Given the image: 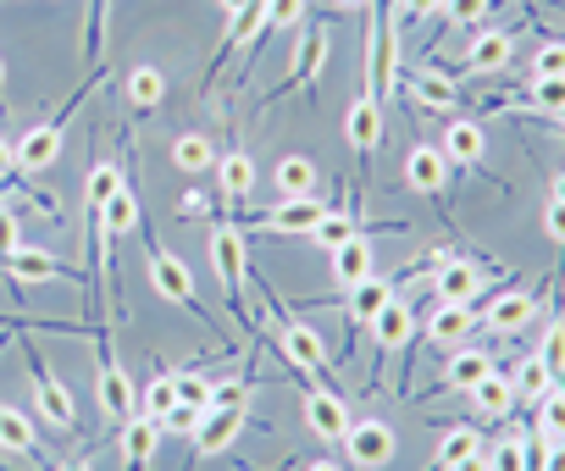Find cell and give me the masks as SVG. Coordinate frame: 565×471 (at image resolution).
<instances>
[{"mask_svg": "<svg viewBox=\"0 0 565 471\" xmlns=\"http://www.w3.org/2000/svg\"><path fill=\"white\" fill-rule=\"evenodd\" d=\"M211 267H216V278H222V295H227V311H233L238 333H249V339H255V311H249V300H244L249 245H244V233H238V222H233V216L211 222Z\"/></svg>", "mask_w": 565, "mask_h": 471, "instance_id": "1", "label": "cell"}, {"mask_svg": "<svg viewBox=\"0 0 565 471\" xmlns=\"http://www.w3.org/2000/svg\"><path fill=\"white\" fill-rule=\"evenodd\" d=\"M510 388H515V405H537L548 388H554V366L543 355H526L515 372H510Z\"/></svg>", "mask_w": 565, "mask_h": 471, "instance_id": "28", "label": "cell"}, {"mask_svg": "<svg viewBox=\"0 0 565 471\" xmlns=\"http://www.w3.org/2000/svg\"><path fill=\"white\" fill-rule=\"evenodd\" d=\"M56 471H95V465H89V454H78V460H62Z\"/></svg>", "mask_w": 565, "mask_h": 471, "instance_id": "56", "label": "cell"}, {"mask_svg": "<svg viewBox=\"0 0 565 471\" xmlns=\"http://www.w3.org/2000/svg\"><path fill=\"white\" fill-rule=\"evenodd\" d=\"M0 84H7V62H0Z\"/></svg>", "mask_w": 565, "mask_h": 471, "instance_id": "61", "label": "cell"}, {"mask_svg": "<svg viewBox=\"0 0 565 471\" xmlns=\"http://www.w3.org/2000/svg\"><path fill=\"white\" fill-rule=\"evenodd\" d=\"M322 67H328V23H311V29L300 34L295 56H289V78H282V89H271V100H277V95H289V89L311 95L317 78H322Z\"/></svg>", "mask_w": 565, "mask_h": 471, "instance_id": "7", "label": "cell"}, {"mask_svg": "<svg viewBox=\"0 0 565 471\" xmlns=\"http://www.w3.org/2000/svg\"><path fill=\"white\" fill-rule=\"evenodd\" d=\"M200 211H205V194L189 189V194H183V216H200Z\"/></svg>", "mask_w": 565, "mask_h": 471, "instance_id": "52", "label": "cell"}, {"mask_svg": "<svg viewBox=\"0 0 565 471\" xmlns=\"http://www.w3.org/2000/svg\"><path fill=\"white\" fill-rule=\"evenodd\" d=\"M249 427V405H211L194 427V460H211V454H227V443Z\"/></svg>", "mask_w": 565, "mask_h": 471, "instance_id": "8", "label": "cell"}, {"mask_svg": "<svg viewBox=\"0 0 565 471\" xmlns=\"http://www.w3.org/2000/svg\"><path fill=\"white\" fill-rule=\"evenodd\" d=\"M532 317H537V295H526V289H499V295L477 311V322H482L488 333H499V339H515L521 328H532Z\"/></svg>", "mask_w": 565, "mask_h": 471, "instance_id": "9", "label": "cell"}, {"mask_svg": "<svg viewBox=\"0 0 565 471\" xmlns=\"http://www.w3.org/2000/svg\"><path fill=\"white\" fill-rule=\"evenodd\" d=\"M271 183H277V194H282V200L317 194V167H311L306 156H282V161H277V172H271Z\"/></svg>", "mask_w": 565, "mask_h": 471, "instance_id": "32", "label": "cell"}, {"mask_svg": "<svg viewBox=\"0 0 565 471\" xmlns=\"http://www.w3.org/2000/svg\"><path fill=\"white\" fill-rule=\"evenodd\" d=\"M532 78H565V40H543V45H537Z\"/></svg>", "mask_w": 565, "mask_h": 471, "instance_id": "45", "label": "cell"}, {"mask_svg": "<svg viewBox=\"0 0 565 471\" xmlns=\"http://www.w3.org/2000/svg\"><path fill=\"white\" fill-rule=\"evenodd\" d=\"M106 18H111V0H89V29H84V56L100 62L106 51Z\"/></svg>", "mask_w": 565, "mask_h": 471, "instance_id": "41", "label": "cell"}, {"mask_svg": "<svg viewBox=\"0 0 565 471\" xmlns=\"http://www.w3.org/2000/svg\"><path fill=\"white\" fill-rule=\"evenodd\" d=\"M471 328H477V311H471V306H444V300H433V311H427V344L460 350V344H471Z\"/></svg>", "mask_w": 565, "mask_h": 471, "instance_id": "19", "label": "cell"}, {"mask_svg": "<svg viewBox=\"0 0 565 471\" xmlns=\"http://www.w3.org/2000/svg\"><path fill=\"white\" fill-rule=\"evenodd\" d=\"M145 261H150V289H156L161 300H172L178 311H189L194 322H205V333H211V311H205V300H200V289H194V272L183 267V256H172V250H161L156 239H145Z\"/></svg>", "mask_w": 565, "mask_h": 471, "instance_id": "2", "label": "cell"}, {"mask_svg": "<svg viewBox=\"0 0 565 471\" xmlns=\"http://www.w3.org/2000/svg\"><path fill=\"white\" fill-rule=\"evenodd\" d=\"M455 100H460V89H455L444 73H433V67L416 73V106H427V111H455Z\"/></svg>", "mask_w": 565, "mask_h": 471, "instance_id": "34", "label": "cell"}, {"mask_svg": "<svg viewBox=\"0 0 565 471\" xmlns=\"http://www.w3.org/2000/svg\"><path fill=\"white\" fill-rule=\"evenodd\" d=\"M350 233H361V222H355V216H344V211H328V216L311 227V239H317V250H328V256H333V250L350 239Z\"/></svg>", "mask_w": 565, "mask_h": 471, "instance_id": "36", "label": "cell"}, {"mask_svg": "<svg viewBox=\"0 0 565 471\" xmlns=\"http://www.w3.org/2000/svg\"><path fill=\"white\" fill-rule=\"evenodd\" d=\"M328 211H333L328 200H317V194H300V200H277V205H271V211H266L255 227H260V233H311V227H317Z\"/></svg>", "mask_w": 565, "mask_h": 471, "instance_id": "16", "label": "cell"}, {"mask_svg": "<svg viewBox=\"0 0 565 471\" xmlns=\"http://www.w3.org/2000/svg\"><path fill=\"white\" fill-rule=\"evenodd\" d=\"M29 245V233H23V216L18 211H0V267H7L18 250Z\"/></svg>", "mask_w": 565, "mask_h": 471, "instance_id": "44", "label": "cell"}, {"mask_svg": "<svg viewBox=\"0 0 565 471\" xmlns=\"http://www.w3.org/2000/svg\"><path fill=\"white\" fill-rule=\"evenodd\" d=\"M493 12V0H444V23L449 29H477Z\"/></svg>", "mask_w": 565, "mask_h": 471, "instance_id": "40", "label": "cell"}, {"mask_svg": "<svg viewBox=\"0 0 565 471\" xmlns=\"http://www.w3.org/2000/svg\"><path fill=\"white\" fill-rule=\"evenodd\" d=\"M128 100H134V111H161V100H167V73H161V67H134V73H128Z\"/></svg>", "mask_w": 565, "mask_h": 471, "instance_id": "33", "label": "cell"}, {"mask_svg": "<svg viewBox=\"0 0 565 471\" xmlns=\"http://www.w3.org/2000/svg\"><path fill=\"white\" fill-rule=\"evenodd\" d=\"M438 150H444L449 167H466V172H471V167H482V156H488V133H482L477 122L460 117V122L444 128V144H438Z\"/></svg>", "mask_w": 565, "mask_h": 471, "instance_id": "24", "label": "cell"}, {"mask_svg": "<svg viewBox=\"0 0 565 471\" xmlns=\"http://www.w3.org/2000/svg\"><path fill=\"white\" fill-rule=\"evenodd\" d=\"M18 167H12V144H7V133H0V183H7Z\"/></svg>", "mask_w": 565, "mask_h": 471, "instance_id": "51", "label": "cell"}, {"mask_svg": "<svg viewBox=\"0 0 565 471\" xmlns=\"http://www.w3.org/2000/svg\"><path fill=\"white\" fill-rule=\"evenodd\" d=\"M277 344H282V355H289L295 372H311V377H328V372H333L328 344H322L306 322H282V328H277Z\"/></svg>", "mask_w": 565, "mask_h": 471, "instance_id": "13", "label": "cell"}, {"mask_svg": "<svg viewBox=\"0 0 565 471\" xmlns=\"http://www.w3.org/2000/svg\"><path fill=\"white\" fill-rule=\"evenodd\" d=\"M100 227H106V239L117 245L122 233H134V227H145V216H139V194H134V183L122 178L117 183V194L100 205Z\"/></svg>", "mask_w": 565, "mask_h": 471, "instance_id": "26", "label": "cell"}, {"mask_svg": "<svg viewBox=\"0 0 565 471\" xmlns=\"http://www.w3.org/2000/svg\"><path fill=\"white\" fill-rule=\"evenodd\" d=\"M306 471H339V460H311Z\"/></svg>", "mask_w": 565, "mask_h": 471, "instance_id": "58", "label": "cell"}, {"mask_svg": "<svg viewBox=\"0 0 565 471\" xmlns=\"http://www.w3.org/2000/svg\"><path fill=\"white\" fill-rule=\"evenodd\" d=\"M471 405H477V416H510L515 410V388H510V372H488L477 388H471Z\"/></svg>", "mask_w": 565, "mask_h": 471, "instance_id": "30", "label": "cell"}, {"mask_svg": "<svg viewBox=\"0 0 565 471\" xmlns=\"http://www.w3.org/2000/svg\"><path fill=\"white\" fill-rule=\"evenodd\" d=\"M344 139L355 150V167H361V200L372 194V172H377V144H383V106L361 89L344 111Z\"/></svg>", "mask_w": 565, "mask_h": 471, "instance_id": "4", "label": "cell"}, {"mask_svg": "<svg viewBox=\"0 0 565 471\" xmlns=\"http://www.w3.org/2000/svg\"><path fill=\"white\" fill-rule=\"evenodd\" d=\"M399 12H405V18H416V23H427V18H438V12H444V0H399Z\"/></svg>", "mask_w": 565, "mask_h": 471, "instance_id": "50", "label": "cell"}, {"mask_svg": "<svg viewBox=\"0 0 565 471\" xmlns=\"http://www.w3.org/2000/svg\"><path fill=\"white\" fill-rule=\"evenodd\" d=\"M488 471H526V432L510 427L493 449H488Z\"/></svg>", "mask_w": 565, "mask_h": 471, "instance_id": "35", "label": "cell"}, {"mask_svg": "<svg viewBox=\"0 0 565 471\" xmlns=\"http://www.w3.org/2000/svg\"><path fill=\"white\" fill-rule=\"evenodd\" d=\"M405 183H411L416 194H427V200L444 211V183H449L444 150H438V144H416V150L405 156ZM444 216H449V211H444Z\"/></svg>", "mask_w": 565, "mask_h": 471, "instance_id": "14", "label": "cell"}, {"mask_svg": "<svg viewBox=\"0 0 565 471\" xmlns=\"http://www.w3.org/2000/svg\"><path fill=\"white\" fill-rule=\"evenodd\" d=\"M482 443H488V438H482L477 427H449L444 443H438V471H460L466 460L482 454Z\"/></svg>", "mask_w": 565, "mask_h": 471, "instance_id": "31", "label": "cell"}, {"mask_svg": "<svg viewBox=\"0 0 565 471\" xmlns=\"http://www.w3.org/2000/svg\"><path fill=\"white\" fill-rule=\"evenodd\" d=\"M543 233L565 250V205H559V200H548V205H543Z\"/></svg>", "mask_w": 565, "mask_h": 471, "instance_id": "49", "label": "cell"}, {"mask_svg": "<svg viewBox=\"0 0 565 471\" xmlns=\"http://www.w3.org/2000/svg\"><path fill=\"white\" fill-rule=\"evenodd\" d=\"M95 399H100V416H106V427L117 432L128 416H139V388H134V377L117 366V355H111V344H106V328H95Z\"/></svg>", "mask_w": 565, "mask_h": 471, "instance_id": "3", "label": "cell"}, {"mask_svg": "<svg viewBox=\"0 0 565 471\" xmlns=\"http://www.w3.org/2000/svg\"><path fill=\"white\" fill-rule=\"evenodd\" d=\"M399 295V283L394 278H383V272H372V278H361L355 289H344V317H350V333H361L388 300Z\"/></svg>", "mask_w": 565, "mask_h": 471, "instance_id": "17", "label": "cell"}, {"mask_svg": "<svg viewBox=\"0 0 565 471\" xmlns=\"http://www.w3.org/2000/svg\"><path fill=\"white\" fill-rule=\"evenodd\" d=\"M161 443V421L150 416H128L117 427V454H122V471H150V454Z\"/></svg>", "mask_w": 565, "mask_h": 471, "instance_id": "20", "label": "cell"}, {"mask_svg": "<svg viewBox=\"0 0 565 471\" xmlns=\"http://www.w3.org/2000/svg\"><path fill=\"white\" fill-rule=\"evenodd\" d=\"M172 167L189 172V178L211 172V167H216V144H211V133H178V139H172Z\"/></svg>", "mask_w": 565, "mask_h": 471, "instance_id": "29", "label": "cell"}, {"mask_svg": "<svg viewBox=\"0 0 565 471\" xmlns=\"http://www.w3.org/2000/svg\"><path fill=\"white\" fill-rule=\"evenodd\" d=\"M510 56H515V34H504V29H488V34H477V40H471V51L460 56V73L482 78V73H499V67H510Z\"/></svg>", "mask_w": 565, "mask_h": 471, "instance_id": "23", "label": "cell"}, {"mask_svg": "<svg viewBox=\"0 0 565 471\" xmlns=\"http://www.w3.org/2000/svg\"><path fill=\"white\" fill-rule=\"evenodd\" d=\"M0 454H40V432H34V421H29V410H18V405H0Z\"/></svg>", "mask_w": 565, "mask_h": 471, "instance_id": "27", "label": "cell"}, {"mask_svg": "<svg viewBox=\"0 0 565 471\" xmlns=\"http://www.w3.org/2000/svg\"><path fill=\"white\" fill-rule=\"evenodd\" d=\"M548 471H565V443H548Z\"/></svg>", "mask_w": 565, "mask_h": 471, "instance_id": "55", "label": "cell"}, {"mask_svg": "<svg viewBox=\"0 0 565 471\" xmlns=\"http://www.w3.org/2000/svg\"><path fill=\"white\" fill-rule=\"evenodd\" d=\"M56 156H62V122H40V128H29L12 144V167L18 172H45V167H56Z\"/></svg>", "mask_w": 565, "mask_h": 471, "instance_id": "18", "label": "cell"}, {"mask_svg": "<svg viewBox=\"0 0 565 471\" xmlns=\"http://www.w3.org/2000/svg\"><path fill=\"white\" fill-rule=\"evenodd\" d=\"M488 283H493V272L477 267L471 256H444L438 272H433V300H444V306H471V311H477V300L488 295Z\"/></svg>", "mask_w": 565, "mask_h": 471, "instance_id": "6", "label": "cell"}, {"mask_svg": "<svg viewBox=\"0 0 565 471\" xmlns=\"http://www.w3.org/2000/svg\"><path fill=\"white\" fill-rule=\"evenodd\" d=\"M211 405H249V383H244V377L211 383Z\"/></svg>", "mask_w": 565, "mask_h": 471, "instance_id": "47", "label": "cell"}, {"mask_svg": "<svg viewBox=\"0 0 565 471\" xmlns=\"http://www.w3.org/2000/svg\"><path fill=\"white\" fill-rule=\"evenodd\" d=\"M0 272L18 278V283H78V267H62L56 256H45V250H34V245H23Z\"/></svg>", "mask_w": 565, "mask_h": 471, "instance_id": "22", "label": "cell"}, {"mask_svg": "<svg viewBox=\"0 0 565 471\" xmlns=\"http://www.w3.org/2000/svg\"><path fill=\"white\" fill-rule=\"evenodd\" d=\"M366 328H372V350H377V372H383V355H394V350H405L416 339V306L394 295Z\"/></svg>", "mask_w": 565, "mask_h": 471, "instance_id": "11", "label": "cell"}, {"mask_svg": "<svg viewBox=\"0 0 565 471\" xmlns=\"http://www.w3.org/2000/svg\"><path fill=\"white\" fill-rule=\"evenodd\" d=\"M178 405V394H172V377L167 372H156L145 388H139V416H150V421H161L167 410Z\"/></svg>", "mask_w": 565, "mask_h": 471, "instance_id": "37", "label": "cell"}, {"mask_svg": "<svg viewBox=\"0 0 565 471\" xmlns=\"http://www.w3.org/2000/svg\"><path fill=\"white\" fill-rule=\"evenodd\" d=\"M537 432H543L548 443H565V399H559V394H543V399H537Z\"/></svg>", "mask_w": 565, "mask_h": 471, "instance_id": "39", "label": "cell"}, {"mask_svg": "<svg viewBox=\"0 0 565 471\" xmlns=\"http://www.w3.org/2000/svg\"><path fill=\"white\" fill-rule=\"evenodd\" d=\"M526 106H532V111H543V117H554V111L565 106V78H532Z\"/></svg>", "mask_w": 565, "mask_h": 471, "instance_id": "38", "label": "cell"}, {"mask_svg": "<svg viewBox=\"0 0 565 471\" xmlns=\"http://www.w3.org/2000/svg\"><path fill=\"white\" fill-rule=\"evenodd\" d=\"M548 366H565V322H548L543 328V350H537Z\"/></svg>", "mask_w": 565, "mask_h": 471, "instance_id": "48", "label": "cell"}, {"mask_svg": "<svg viewBox=\"0 0 565 471\" xmlns=\"http://www.w3.org/2000/svg\"><path fill=\"white\" fill-rule=\"evenodd\" d=\"M172 394H178V405L211 410V383H205L200 372H178V377H172Z\"/></svg>", "mask_w": 565, "mask_h": 471, "instance_id": "43", "label": "cell"}, {"mask_svg": "<svg viewBox=\"0 0 565 471\" xmlns=\"http://www.w3.org/2000/svg\"><path fill=\"white\" fill-rule=\"evenodd\" d=\"M216 183H222V200H227V211H233V222H238V211L249 205V194H255V161H249V150H222L216 156Z\"/></svg>", "mask_w": 565, "mask_h": 471, "instance_id": "15", "label": "cell"}, {"mask_svg": "<svg viewBox=\"0 0 565 471\" xmlns=\"http://www.w3.org/2000/svg\"><path fill=\"white\" fill-rule=\"evenodd\" d=\"M548 394H559V399H565V366H554V388H548Z\"/></svg>", "mask_w": 565, "mask_h": 471, "instance_id": "57", "label": "cell"}, {"mask_svg": "<svg viewBox=\"0 0 565 471\" xmlns=\"http://www.w3.org/2000/svg\"><path fill=\"white\" fill-rule=\"evenodd\" d=\"M333 261V289L344 295V289H355L361 278H372V267H377V250H372V239L366 233H350V239L328 256Z\"/></svg>", "mask_w": 565, "mask_h": 471, "instance_id": "21", "label": "cell"}, {"mask_svg": "<svg viewBox=\"0 0 565 471\" xmlns=\"http://www.w3.org/2000/svg\"><path fill=\"white\" fill-rule=\"evenodd\" d=\"M244 7H249V0H222V12H227V18H233V12H244Z\"/></svg>", "mask_w": 565, "mask_h": 471, "instance_id": "59", "label": "cell"}, {"mask_svg": "<svg viewBox=\"0 0 565 471\" xmlns=\"http://www.w3.org/2000/svg\"><path fill=\"white\" fill-rule=\"evenodd\" d=\"M200 416H205V410H194V405H172V410L161 416V432H189V438H194Z\"/></svg>", "mask_w": 565, "mask_h": 471, "instance_id": "46", "label": "cell"}, {"mask_svg": "<svg viewBox=\"0 0 565 471\" xmlns=\"http://www.w3.org/2000/svg\"><path fill=\"white\" fill-rule=\"evenodd\" d=\"M548 122H554V128H565V106H559V111H554V117H548Z\"/></svg>", "mask_w": 565, "mask_h": 471, "instance_id": "60", "label": "cell"}, {"mask_svg": "<svg viewBox=\"0 0 565 471\" xmlns=\"http://www.w3.org/2000/svg\"><path fill=\"white\" fill-rule=\"evenodd\" d=\"M350 399L339 394V388H311L306 394V427L322 438V443H344V432H350Z\"/></svg>", "mask_w": 565, "mask_h": 471, "instance_id": "12", "label": "cell"}, {"mask_svg": "<svg viewBox=\"0 0 565 471\" xmlns=\"http://www.w3.org/2000/svg\"><path fill=\"white\" fill-rule=\"evenodd\" d=\"M344 454H350L361 471H383V465L399 454L394 427H388V421H350V432H344Z\"/></svg>", "mask_w": 565, "mask_h": 471, "instance_id": "10", "label": "cell"}, {"mask_svg": "<svg viewBox=\"0 0 565 471\" xmlns=\"http://www.w3.org/2000/svg\"><path fill=\"white\" fill-rule=\"evenodd\" d=\"M117 183H122V172H117L111 161H95V167H89V211H100V205L117 194Z\"/></svg>", "mask_w": 565, "mask_h": 471, "instance_id": "42", "label": "cell"}, {"mask_svg": "<svg viewBox=\"0 0 565 471\" xmlns=\"http://www.w3.org/2000/svg\"><path fill=\"white\" fill-rule=\"evenodd\" d=\"M29 355V383H34V405H40V416L56 427V432H78V399H73V388L51 372V361L29 344L23 350Z\"/></svg>", "mask_w": 565, "mask_h": 471, "instance_id": "5", "label": "cell"}, {"mask_svg": "<svg viewBox=\"0 0 565 471\" xmlns=\"http://www.w3.org/2000/svg\"><path fill=\"white\" fill-rule=\"evenodd\" d=\"M366 7H372V0H333V12H339V18H350V12H366Z\"/></svg>", "mask_w": 565, "mask_h": 471, "instance_id": "53", "label": "cell"}, {"mask_svg": "<svg viewBox=\"0 0 565 471\" xmlns=\"http://www.w3.org/2000/svg\"><path fill=\"white\" fill-rule=\"evenodd\" d=\"M548 200H559V205H565V172H554V178H548Z\"/></svg>", "mask_w": 565, "mask_h": 471, "instance_id": "54", "label": "cell"}, {"mask_svg": "<svg viewBox=\"0 0 565 471\" xmlns=\"http://www.w3.org/2000/svg\"><path fill=\"white\" fill-rule=\"evenodd\" d=\"M488 372H493V355H488V350H477V344H460V350H449L444 388H455V394H471V388H477Z\"/></svg>", "mask_w": 565, "mask_h": 471, "instance_id": "25", "label": "cell"}]
</instances>
